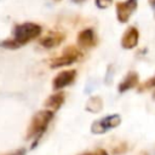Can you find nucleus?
I'll use <instances>...</instances> for the list:
<instances>
[{"label":"nucleus","mask_w":155,"mask_h":155,"mask_svg":"<svg viewBox=\"0 0 155 155\" xmlns=\"http://www.w3.org/2000/svg\"><path fill=\"white\" fill-rule=\"evenodd\" d=\"M13 38L1 42V46L6 48H17L25 45L28 41L38 38L41 34V25L31 22L17 24L13 28Z\"/></svg>","instance_id":"nucleus-1"},{"label":"nucleus","mask_w":155,"mask_h":155,"mask_svg":"<svg viewBox=\"0 0 155 155\" xmlns=\"http://www.w3.org/2000/svg\"><path fill=\"white\" fill-rule=\"evenodd\" d=\"M54 116V111L50 110V109H45V110H39L34 114V116L31 117V121L28 126V131H27V139L30 138H35V143L33 144V148L38 144L41 134L46 131L48 124L51 122V120Z\"/></svg>","instance_id":"nucleus-2"},{"label":"nucleus","mask_w":155,"mask_h":155,"mask_svg":"<svg viewBox=\"0 0 155 155\" xmlns=\"http://www.w3.org/2000/svg\"><path fill=\"white\" fill-rule=\"evenodd\" d=\"M121 124V116L119 114H113L104 116L99 120H96L91 125V132L94 134H102L105 133L107 131L117 127Z\"/></svg>","instance_id":"nucleus-3"},{"label":"nucleus","mask_w":155,"mask_h":155,"mask_svg":"<svg viewBox=\"0 0 155 155\" xmlns=\"http://www.w3.org/2000/svg\"><path fill=\"white\" fill-rule=\"evenodd\" d=\"M80 56H81V53L79 52V50H76L74 46H69V47L63 50L62 56L52 59L51 68H59V67L70 65V64L75 63L76 61H79Z\"/></svg>","instance_id":"nucleus-4"},{"label":"nucleus","mask_w":155,"mask_h":155,"mask_svg":"<svg viewBox=\"0 0 155 155\" xmlns=\"http://www.w3.org/2000/svg\"><path fill=\"white\" fill-rule=\"evenodd\" d=\"M137 0H126V1H119L116 2V17L120 23H127L131 18L132 13L137 10Z\"/></svg>","instance_id":"nucleus-5"},{"label":"nucleus","mask_w":155,"mask_h":155,"mask_svg":"<svg viewBox=\"0 0 155 155\" xmlns=\"http://www.w3.org/2000/svg\"><path fill=\"white\" fill-rule=\"evenodd\" d=\"M76 78V70L75 69H70V70H63L61 73H58L53 81H52V87L54 91H59L64 87H67L68 85H70Z\"/></svg>","instance_id":"nucleus-6"},{"label":"nucleus","mask_w":155,"mask_h":155,"mask_svg":"<svg viewBox=\"0 0 155 155\" xmlns=\"http://www.w3.org/2000/svg\"><path fill=\"white\" fill-rule=\"evenodd\" d=\"M139 41V31L136 27H128L122 38H121V46L125 50H132L138 45Z\"/></svg>","instance_id":"nucleus-7"},{"label":"nucleus","mask_w":155,"mask_h":155,"mask_svg":"<svg viewBox=\"0 0 155 155\" xmlns=\"http://www.w3.org/2000/svg\"><path fill=\"white\" fill-rule=\"evenodd\" d=\"M78 45L82 48H90L96 45V34L91 28L84 29L78 34Z\"/></svg>","instance_id":"nucleus-8"},{"label":"nucleus","mask_w":155,"mask_h":155,"mask_svg":"<svg viewBox=\"0 0 155 155\" xmlns=\"http://www.w3.org/2000/svg\"><path fill=\"white\" fill-rule=\"evenodd\" d=\"M65 39V35L63 33H50L46 36L41 38L39 44L46 48H53L58 45H61Z\"/></svg>","instance_id":"nucleus-9"},{"label":"nucleus","mask_w":155,"mask_h":155,"mask_svg":"<svg viewBox=\"0 0 155 155\" xmlns=\"http://www.w3.org/2000/svg\"><path fill=\"white\" fill-rule=\"evenodd\" d=\"M139 84V78H138V74L136 71H130L125 78L124 80L119 84L117 86V91L120 93H124L131 88H134L137 85Z\"/></svg>","instance_id":"nucleus-10"},{"label":"nucleus","mask_w":155,"mask_h":155,"mask_svg":"<svg viewBox=\"0 0 155 155\" xmlns=\"http://www.w3.org/2000/svg\"><path fill=\"white\" fill-rule=\"evenodd\" d=\"M64 101H65V94H64V92H56V93L51 94V96L45 101L44 105H45L47 109L52 110V111H57V110L63 105Z\"/></svg>","instance_id":"nucleus-11"},{"label":"nucleus","mask_w":155,"mask_h":155,"mask_svg":"<svg viewBox=\"0 0 155 155\" xmlns=\"http://www.w3.org/2000/svg\"><path fill=\"white\" fill-rule=\"evenodd\" d=\"M85 108L90 113H99L103 109V99L99 96H92L88 98Z\"/></svg>","instance_id":"nucleus-12"},{"label":"nucleus","mask_w":155,"mask_h":155,"mask_svg":"<svg viewBox=\"0 0 155 155\" xmlns=\"http://www.w3.org/2000/svg\"><path fill=\"white\" fill-rule=\"evenodd\" d=\"M155 87V75L148 80H145L143 82V85L139 87V91H144V90H149V88H153Z\"/></svg>","instance_id":"nucleus-13"},{"label":"nucleus","mask_w":155,"mask_h":155,"mask_svg":"<svg viewBox=\"0 0 155 155\" xmlns=\"http://www.w3.org/2000/svg\"><path fill=\"white\" fill-rule=\"evenodd\" d=\"M94 2L98 8H107L113 2V0H94Z\"/></svg>","instance_id":"nucleus-14"},{"label":"nucleus","mask_w":155,"mask_h":155,"mask_svg":"<svg viewBox=\"0 0 155 155\" xmlns=\"http://www.w3.org/2000/svg\"><path fill=\"white\" fill-rule=\"evenodd\" d=\"M81 155H109L105 150L103 149H99L97 151H93V153H85V154H81Z\"/></svg>","instance_id":"nucleus-15"},{"label":"nucleus","mask_w":155,"mask_h":155,"mask_svg":"<svg viewBox=\"0 0 155 155\" xmlns=\"http://www.w3.org/2000/svg\"><path fill=\"white\" fill-rule=\"evenodd\" d=\"M24 154H25V149H19V150H16L15 153L8 154V155H24Z\"/></svg>","instance_id":"nucleus-16"},{"label":"nucleus","mask_w":155,"mask_h":155,"mask_svg":"<svg viewBox=\"0 0 155 155\" xmlns=\"http://www.w3.org/2000/svg\"><path fill=\"white\" fill-rule=\"evenodd\" d=\"M73 2H75V4H82V2H85L86 0H71Z\"/></svg>","instance_id":"nucleus-17"},{"label":"nucleus","mask_w":155,"mask_h":155,"mask_svg":"<svg viewBox=\"0 0 155 155\" xmlns=\"http://www.w3.org/2000/svg\"><path fill=\"white\" fill-rule=\"evenodd\" d=\"M149 4H150V6H151V7H154V8H155V0H149Z\"/></svg>","instance_id":"nucleus-18"},{"label":"nucleus","mask_w":155,"mask_h":155,"mask_svg":"<svg viewBox=\"0 0 155 155\" xmlns=\"http://www.w3.org/2000/svg\"><path fill=\"white\" fill-rule=\"evenodd\" d=\"M151 97H153V99H154V101H155V91H154V92H153V94H151Z\"/></svg>","instance_id":"nucleus-19"},{"label":"nucleus","mask_w":155,"mask_h":155,"mask_svg":"<svg viewBox=\"0 0 155 155\" xmlns=\"http://www.w3.org/2000/svg\"><path fill=\"white\" fill-rule=\"evenodd\" d=\"M52 1H56L57 2V1H61V0H52Z\"/></svg>","instance_id":"nucleus-20"}]
</instances>
